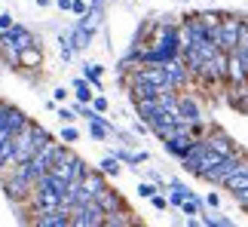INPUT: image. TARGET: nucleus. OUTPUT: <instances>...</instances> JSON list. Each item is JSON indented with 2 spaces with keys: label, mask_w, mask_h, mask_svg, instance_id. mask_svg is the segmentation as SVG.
<instances>
[{
  "label": "nucleus",
  "mask_w": 248,
  "mask_h": 227,
  "mask_svg": "<svg viewBox=\"0 0 248 227\" xmlns=\"http://www.w3.org/2000/svg\"><path fill=\"white\" fill-rule=\"evenodd\" d=\"M178 209H181V215H187V218H196V215H199V212L205 209V203L199 200V196H196L193 191H190V194L184 196V203L178 206Z\"/></svg>",
  "instance_id": "17"
},
{
  "label": "nucleus",
  "mask_w": 248,
  "mask_h": 227,
  "mask_svg": "<svg viewBox=\"0 0 248 227\" xmlns=\"http://www.w3.org/2000/svg\"><path fill=\"white\" fill-rule=\"evenodd\" d=\"M71 227H104V209L95 200H86L71 209Z\"/></svg>",
  "instance_id": "2"
},
{
  "label": "nucleus",
  "mask_w": 248,
  "mask_h": 227,
  "mask_svg": "<svg viewBox=\"0 0 248 227\" xmlns=\"http://www.w3.org/2000/svg\"><path fill=\"white\" fill-rule=\"evenodd\" d=\"M34 3H37V6H40V9H43V6H49V3H52V0H34Z\"/></svg>",
  "instance_id": "37"
},
{
  "label": "nucleus",
  "mask_w": 248,
  "mask_h": 227,
  "mask_svg": "<svg viewBox=\"0 0 248 227\" xmlns=\"http://www.w3.org/2000/svg\"><path fill=\"white\" fill-rule=\"evenodd\" d=\"M13 22H16V18H13V13H0V31H3V28H9Z\"/></svg>",
  "instance_id": "34"
},
{
  "label": "nucleus",
  "mask_w": 248,
  "mask_h": 227,
  "mask_svg": "<svg viewBox=\"0 0 248 227\" xmlns=\"http://www.w3.org/2000/svg\"><path fill=\"white\" fill-rule=\"evenodd\" d=\"M184 3H190V0H184Z\"/></svg>",
  "instance_id": "40"
},
{
  "label": "nucleus",
  "mask_w": 248,
  "mask_h": 227,
  "mask_svg": "<svg viewBox=\"0 0 248 227\" xmlns=\"http://www.w3.org/2000/svg\"><path fill=\"white\" fill-rule=\"evenodd\" d=\"M18 68H25V71L43 68V46L31 43V46H25V49H18Z\"/></svg>",
  "instance_id": "8"
},
{
  "label": "nucleus",
  "mask_w": 248,
  "mask_h": 227,
  "mask_svg": "<svg viewBox=\"0 0 248 227\" xmlns=\"http://www.w3.org/2000/svg\"><path fill=\"white\" fill-rule=\"evenodd\" d=\"M202 203H205V209H221V194H217V191H208Z\"/></svg>",
  "instance_id": "30"
},
{
  "label": "nucleus",
  "mask_w": 248,
  "mask_h": 227,
  "mask_svg": "<svg viewBox=\"0 0 248 227\" xmlns=\"http://www.w3.org/2000/svg\"><path fill=\"white\" fill-rule=\"evenodd\" d=\"M150 206H154V209L156 212H169V196H163V194H154V196H150Z\"/></svg>",
  "instance_id": "29"
},
{
  "label": "nucleus",
  "mask_w": 248,
  "mask_h": 227,
  "mask_svg": "<svg viewBox=\"0 0 248 227\" xmlns=\"http://www.w3.org/2000/svg\"><path fill=\"white\" fill-rule=\"evenodd\" d=\"M86 169H89V163H86L83 157L74 154V157H71V181H80V178L86 175Z\"/></svg>",
  "instance_id": "23"
},
{
  "label": "nucleus",
  "mask_w": 248,
  "mask_h": 227,
  "mask_svg": "<svg viewBox=\"0 0 248 227\" xmlns=\"http://www.w3.org/2000/svg\"><path fill=\"white\" fill-rule=\"evenodd\" d=\"M208 3H215V0H208Z\"/></svg>",
  "instance_id": "39"
},
{
  "label": "nucleus",
  "mask_w": 248,
  "mask_h": 227,
  "mask_svg": "<svg viewBox=\"0 0 248 227\" xmlns=\"http://www.w3.org/2000/svg\"><path fill=\"white\" fill-rule=\"evenodd\" d=\"M71 96H74V101H86V105H89V101H92V96H95V89L89 86V80L77 77V80L71 83Z\"/></svg>",
  "instance_id": "16"
},
{
  "label": "nucleus",
  "mask_w": 248,
  "mask_h": 227,
  "mask_svg": "<svg viewBox=\"0 0 248 227\" xmlns=\"http://www.w3.org/2000/svg\"><path fill=\"white\" fill-rule=\"evenodd\" d=\"M86 9H89V3H86V0H71V9H68V13H74V16H83Z\"/></svg>",
  "instance_id": "33"
},
{
  "label": "nucleus",
  "mask_w": 248,
  "mask_h": 227,
  "mask_svg": "<svg viewBox=\"0 0 248 227\" xmlns=\"http://www.w3.org/2000/svg\"><path fill=\"white\" fill-rule=\"evenodd\" d=\"M132 105H135V111H138L141 120H147L150 114L156 111V98H132Z\"/></svg>",
  "instance_id": "20"
},
{
  "label": "nucleus",
  "mask_w": 248,
  "mask_h": 227,
  "mask_svg": "<svg viewBox=\"0 0 248 227\" xmlns=\"http://www.w3.org/2000/svg\"><path fill=\"white\" fill-rule=\"evenodd\" d=\"M156 191H159V187L154 181H138V196H141V200H150Z\"/></svg>",
  "instance_id": "27"
},
{
  "label": "nucleus",
  "mask_w": 248,
  "mask_h": 227,
  "mask_svg": "<svg viewBox=\"0 0 248 227\" xmlns=\"http://www.w3.org/2000/svg\"><path fill=\"white\" fill-rule=\"evenodd\" d=\"M101 77H104V65H98V62H86L83 65V80H89V86L95 92H101Z\"/></svg>",
  "instance_id": "14"
},
{
  "label": "nucleus",
  "mask_w": 248,
  "mask_h": 227,
  "mask_svg": "<svg viewBox=\"0 0 248 227\" xmlns=\"http://www.w3.org/2000/svg\"><path fill=\"white\" fill-rule=\"evenodd\" d=\"M178 117H181V123H187V126L205 123L202 111H199V101L193 96H187V92H178Z\"/></svg>",
  "instance_id": "6"
},
{
  "label": "nucleus",
  "mask_w": 248,
  "mask_h": 227,
  "mask_svg": "<svg viewBox=\"0 0 248 227\" xmlns=\"http://www.w3.org/2000/svg\"><path fill=\"white\" fill-rule=\"evenodd\" d=\"M236 52H239V59L245 62V68H248V43L245 46H236Z\"/></svg>",
  "instance_id": "35"
},
{
  "label": "nucleus",
  "mask_w": 248,
  "mask_h": 227,
  "mask_svg": "<svg viewBox=\"0 0 248 227\" xmlns=\"http://www.w3.org/2000/svg\"><path fill=\"white\" fill-rule=\"evenodd\" d=\"M52 3H55V6H59V9H62V13H68V9H71V0H52Z\"/></svg>",
  "instance_id": "36"
},
{
  "label": "nucleus",
  "mask_w": 248,
  "mask_h": 227,
  "mask_svg": "<svg viewBox=\"0 0 248 227\" xmlns=\"http://www.w3.org/2000/svg\"><path fill=\"white\" fill-rule=\"evenodd\" d=\"M190 141H193V135H190V132H178V135H169V138H163V150H166L169 157L181 160V157L187 154Z\"/></svg>",
  "instance_id": "9"
},
{
  "label": "nucleus",
  "mask_w": 248,
  "mask_h": 227,
  "mask_svg": "<svg viewBox=\"0 0 248 227\" xmlns=\"http://www.w3.org/2000/svg\"><path fill=\"white\" fill-rule=\"evenodd\" d=\"M205 145L212 147V150H217L221 157L233 154V150H239V145H236V138L230 135V132H224L221 126H212V129L205 132Z\"/></svg>",
  "instance_id": "5"
},
{
  "label": "nucleus",
  "mask_w": 248,
  "mask_h": 227,
  "mask_svg": "<svg viewBox=\"0 0 248 227\" xmlns=\"http://www.w3.org/2000/svg\"><path fill=\"white\" fill-rule=\"evenodd\" d=\"M224 80L230 86H248V68L245 62L239 59V52H227V65H224Z\"/></svg>",
  "instance_id": "4"
},
{
  "label": "nucleus",
  "mask_w": 248,
  "mask_h": 227,
  "mask_svg": "<svg viewBox=\"0 0 248 227\" xmlns=\"http://www.w3.org/2000/svg\"><path fill=\"white\" fill-rule=\"evenodd\" d=\"M16 166V157H13V132L0 129V175L9 172Z\"/></svg>",
  "instance_id": "12"
},
{
  "label": "nucleus",
  "mask_w": 248,
  "mask_h": 227,
  "mask_svg": "<svg viewBox=\"0 0 248 227\" xmlns=\"http://www.w3.org/2000/svg\"><path fill=\"white\" fill-rule=\"evenodd\" d=\"M230 105H233L236 111L248 114V89H245V86H236V92L230 96Z\"/></svg>",
  "instance_id": "22"
},
{
  "label": "nucleus",
  "mask_w": 248,
  "mask_h": 227,
  "mask_svg": "<svg viewBox=\"0 0 248 227\" xmlns=\"http://www.w3.org/2000/svg\"><path fill=\"white\" fill-rule=\"evenodd\" d=\"M28 129H31V138H34V145H37V147L46 145V141L52 138V135H49V129H43L37 120H28Z\"/></svg>",
  "instance_id": "19"
},
{
  "label": "nucleus",
  "mask_w": 248,
  "mask_h": 227,
  "mask_svg": "<svg viewBox=\"0 0 248 227\" xmlns=\"http://www.w3.org/2000/svg\"><path fill=\"white\" fill-rule=\"evenodd\" d=\"M59 55H62V62H71L74 55H77V52H74V46H71V37L68 34H59Z\"/></svg>",
  "instance_id": "25"
},
{
  "label": "nucleus",
  "mask_w": 248,
  "mask_h": 227,
  "mask_svg": "<svg viewBox=\"0 0 248 227\" xmlns=\"http://www.w3.org/2000/svg\"><path fill=\"white\" fill-rule=\"evenodd\" d=\"M80 138V129L74 126V123H62V132H59V141H64V145H74V141Z\"/></svg>",
  "instance_id": "24"
},
{
  "label": "nucleus",
  "mask_w": 248,
  "mask_h": 227,
  "mask_svg": "<svg viewBox=\"0 0 248 227\" xmlns=\"http://www.w3.org/2000/svg\"><path fill=\"white\" fill-rule=\"evenodd\" d=\"M110 154H113V157H117V160H120V163H126L129 169H135V172H138V163H135V150H129L126 145H123V147H113V150H110Z\"/></svg>",
  "instance_id": "21"
},
{
  "label": "nucleus",
  "mask_w": 248,
  "mask_h": 227,
  "mask_svg": "<svg viewBox=\"0 0 248 227\" xmlns=\"http://www.w3.org/2000/svg\"><path fill=\"white\" fill-rule=\"evenodd\" d=\"M68 37H71V46H74V52H83V49H89V46H92V31H86V28L83 25H77V22H74V28H71V31H68Z\"/></svg>",
  "instance_id": "13"
},
{
  "label": "nucleus",
  "mask_w": 248,
  "mask_h": 227,
  "mask_svg": "<svg viewBox=\"0 0 248 227\" xmlns=\"http://www.w3.org/2000/svg\"><path fill=\"white\" fill-rule=\"evenodd\" d=\"M95 203H98L101 209H104V215H108V212H117V209H126V200H123V194L117 191V187L110 191V184L104 187L98 196H95Z\"/></svg>",
  "instance_id": "11"
},
{
  "label": "nucleus",
  "mask_w": 248,
  "mask_h": 227,
  "mask_svg": "<svg viewBox=\"0 0 248 227\" xmlns=\"http://www.w3.org/2000/svg\"><path fill=\"white\" fill-rule=\"evenodd\" d=\"M163 68H166V80H169V89H171V92H184V89L190 86V80H193V74L187 71V65L181 62V59L166 62Z\"/></svg>",
  "instance_id": "3"
},
{
  "label": "nucleus",
  "mask_w": 248,
  "mask_h": 227,
  "mask_svg": "<svg viewBox=\"0 0 248 227\" xmlns=\"http://www.w3.org/2000/svg\"><path fill=\"white\" fill-rule=\"evenodd\" d=\"M239 25H242V16H236V13H221L217 16V28H215L212 40L217 43L221 52H233L236 49V43H239Z\"/></svg>",
  "instance_id": "1"
},
{
  "label": "nucleus",
  "mask_w": 248,
  "mask_h": 227,
  "mask_svg": "<svg viewBox=\"0 0 248 227\" xmlns=\"http://www.w3.org/2000/svg\"><path fill=\"white\" fill-rule=\"evenodd\" d=\"M68 98H71V89H64V86H55L52 89V101H55V105H64Z\"/></svg>",
  "instance_id": "31"
},
{
  "label": "nucleus",
  "mask_w": 248,
  "mask_h": 227,
  "mask_svg": "<svg viewBox=\"0 0 248 227\" xmlns=\"http://www.w3.org/2000/svg\"><path fill=\"white\" fill-rule=\"evenodd\" d=\"M132 224H135V218H132L129 206H126V209H117V212L104 215V227H132Z\"/></svg>",
  "instance_id": "15"
},
{
  "label": "nucleus",
  "mask_w": 248,
  "mask_h": 227,
  "mask_svg": "<svg viewBox=\"0 0 248 227\" xmlns=\"http://www.w3.org/2000/svg\"><path fill=\"white\" fill-rule=\"evenodd\" d=\"M89 3H92V6H104V3H108V0H89Z\"/></svg>",
  "instance_id": "38"
},
{
  "label": "nucleus",
  "mask_w": 248,
  "mask_h": 227,
  "mask_svg": "<svg viewBox=\"0 0 248 227\" xmlns=\"http://www.w3.org/2000/svg\"><path fill=\"white\" fill-rule=\"evenodd\" d=\"M55 117H59L62 123H77L80 120L77 114H74V108H68V105H59V108H55Z\"/></svg>",
  "instance_id": "26"
},
{
  "label": "nucleus",
  "mask_w": 248,
  "mask_h": 227,
  "mask_svg": "<svg viewBox=\"0 0 248 227\" xmlns=\"http://www.w3.org/2000/svg\"><path fill=\"white\" fill-rule=\"evenodd\" d=\"M80 187H83V196L86 200H95V196H98L104 187H108V175L101 172V169H86V175L80 178Z\"/></svg>",
  "instance_id": "7"
},
{
  "label": "nucleus",
  "mask_w": 248,
  "mask_h": 227,
  "mask_svg": "<svg viewBox=\"0 0 248 227\" xmlns=\"http://www.w3.org/2000/svg\"><path fill=\"white\" fill-rule=\"evenodd\" d=\"M147 132H150V129H147V123L141 120V117L132 123V135H135V138H138V135H147Z\"/></svg>",
  "instance_id": "32"
},
{
  "label": "nucleus",
  "mask_w": 248,
  "mask_h": 227,
  "mask_svg": "<svg viewBox=\"0 0 248 227\" xmlns=\"http://www.w3.org/2000/svg\"><path fill=\"white\" fill-rule=\"evenodd\" d=\"M98 169H101V172L108 175V178H117V175L123 172V163H120V160L113 157V154H108V157H104L101 163H98Z\"/></svg>",
  "instance_id": "18"
},
{
  "label": "nucleus",
  "mask_w": 248,
  "mask_h": 227,
  "mask_svg": "<svg viewBox=\"0 0 248 227\" xmlns=\"http://www.w3.org/2000/svg\"><path fill=\"white\" fill-rule=\"evenodd\" d=\"M89 105H92L95 111H98V114H108V111H110V101H108V98H104V96H101V92H95V96H92V101H89Z\"/></svg>",
  "instance_id": "28"
},
{
  "label": "nucleus",
  "mask_w": 248,
  "mask_h": 227,
  "mask_svg": "<svg viewBox=\"0 0 248 227\" xmlns=\"http://www.w3.org/2000/svg\"><path fill=\"white\" fill-rule=\"evenodd\" d=\"M31 224H37V227H71V215H68V212H62V209H52V212H40V215H34Z\"/></svg>",
  "instance_id": "10"
}]
</instances>
